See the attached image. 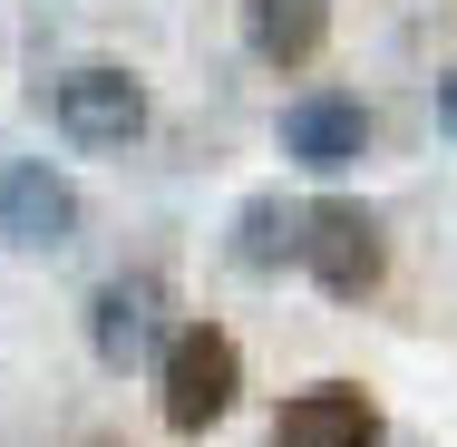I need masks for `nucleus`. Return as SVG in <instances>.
Listing matches in <instances>:
<instances>
[{"label": "nucleus", "mask_w": 457, "mask_h": 447, "mask_svg": "<svg viewBox=\"0 0 457 447\" xmlns=\"http://www.w3.org/2000/svg\"><path fill=\"white\" fill-rule=\"evenodd\" d=\"M156 399H166V428L176 438H204L234 399H244V351H234V331H214V321H185L176 341L156 351Z\"/></svg>", "instance_id": "f257e3e1"}, {"label": "nucleus", "mask_w": 457, "mask_h": 447, "mask_svg": "<svg viewBox=\"0 0 457 447\" xmlns=\"http://www.w3.org/2000/svg\"><path fill=\"white\" fill-rule=\"evenodd\" d=\"M49 117H59V137L79 156H127L146 137V79H127L117 59H88V69H69L49 88Z\"/></svg>", "instance_id": "7ed1b4c3"}, {"label": "nucleus", "mask_w": 457, "mask_h": 447, "mask_svg": "<svg viewBox=\"0 0 457 447\" xmlns=\"http://www.w3.org/2000/svg\"><path fill=\"white\" fill-rule=\"evenodd\" d=\"M244 10H253V49L273 69H312L331 39V0H244Z\"/></svg>", "instance_id": "6e6552de"}, {"label": "nucleus", "mask_w": 457, "mask_h": 447, "mask_svg": "<svg viewBox=\"0 0 457 447\" xmlns=\"http://www.w3.org/2000/svg\"><path fill=\"white\" fill-rule=\"evenodd\" d=\"M292 263L312 272L331 302H361V292H379V272H389V234H379L370 204L321 195V204H302V253Z\"/></svg>", "instance_id": "f03ea898"}, {"label": "nucleus", "mask_w": 457, "mask_h": 447, "mask_svg": "<svg viewBox=\"0 0 457 447\" xmlns=\"http://www.w3.org/2000/svg\"><path fill=\"white\" fill-rule=\"evenodd\" d=\"M0 244L10 253H69L79 244V185L49 156H10L0 166Z\"/></svg>", "instance_id": "20e7f679"}, {"label": "nucleus", "mask_w": 457, "mask_h": 447, "mask_svg": "<svg viewBox=\"0 0 457 447\" xmlns=\"http://www.w3.org/2000/svg\"><path fill=\"white\" fill-rule=\"evenodd\" d=\"M273 447H379V409L361 379H312L302 399H282Z\"/></svg>", "instance_id": "0eeeda50"}, {"label": "nucleus", "mask_w": 457, "mask_h": 447, "mask_svg": "<svg viewBox=\"0 0 457 447\" xmlns=\"http://www.w3.org/2000/svg\"><path fill=\"white\" fill-rule=\"evenodd\" d=\"M438 127H448V137H457V69H448V79H438Z\"/></svg>", "instance_id": "9d476101"}, {"label": "nucleus", "mask_w": 457, "mask_h": 447, "mask_svg": "<svg viewBox=\"0 0 457 447\" xmlns=\"http://www.w3.org/2000/svg\"><path fill=\"white\" fill-rule=\"evenodd\" d=\"M88 341H97V360H107V369H146V360L166 351V282L117 272V282L88 302Z\"/></svg>", "instance_id": "423d86ee"}, {"label": "nucleus", "mask_w": 457, "mask_h": 447, "mask_svg": "<svg viewBox=\"0 0 457 447\" xmlns=\"http://www.w3.org/2000/svg\"><path fill=\"white\" fill-rule=\"evenodd\" d=\"M302 253V204H282V195H253L244 214H234V263L244 272H273Z\"/></svg>", "instance_id": "1a4fd4ad"}, {"label": "nucleus", "mask_w": 457, "mask_h": 447, "mask_svg": "<svg viewBox=\"0 0 457 447\" xmlns=\"http://www.w3.org/2000/svg\"><path fill=\"white\" fill-rule=\"evenodd\" d=\"M282 156L302 166V176H341V166H361L370 156V107L351 88H312L282 107Z\"/></svg>", "instance_id": "39448f33"}]
</instances>
